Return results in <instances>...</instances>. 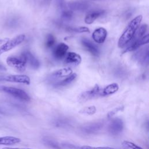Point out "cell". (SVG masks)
<instances>
[{"label": "cell", "instance_id": "6da1fadb", "mask_svg": "<svg viewBox=\"0 0 149 149\" xmlns=\"http://www.w3.org/2000/svg\"><path fill=\"white\" fill-rule=\"evenodd\" d=\"M142 19V15H139L130 21L118 40V45L119 48H122L129 43L137 30Z\"/></svg>", "mask_w": 149, "mask_h": 149}, {"label": "cell", "instance_id": "7a4b0ae2", "mask_svg": "<svg viewBox=\"0 0 149 149\" xmlns=\"http://www.w3.org/2000/svg\"><path fill=\"white\" fill-rule=\"evenodd\" d=\"M0 90L21 101L26 102L30 101V96L27 94V93L22 89L12 87L0 86Z\"/></svg>", "mask_w": 149, "mask_h": 149}, {"label": "cell", "instance_id": "3957f363", "mask_svg": "<svg viewBox=\"0 0 149 149\" xmlns=\"http://www.w3.org/2000/svg\"><path fill=\"white\" fill-rule=\"evenodd\" d=\"M25 37L24 34H20L12 39H9L8 41L5 42L0 46V55L21 44L24 40Z\"/></svg>", "mask_w": 149, "mask_h": 149}, {"label": "cell", "instance_id": "277c9868", "mask_svg": "<svg viewBox=\"0 0 149 149\" xmlns=\"http://www.w3.org/2000/svg\"><path fill=\"white\" fill-rule=\"evenodd\" d=\"M7 64L17 70L23 72L26 69V61L24 55L22 54L19 57L9 56L6 59Z\"/></svg>", "mask_w": 149, "mask_h": 149}, {"label": "cell", "instance_id": "5b68a950", "mask_svg": "<svg viewBox=\"0 0 149 149\" xmlns=\"http://www.w3.org/2000/svg\"><path fill=\"white\" fill-rule=\"evenodd\" d=\"M101 91L102 89L100 87L96 84L91 90L81 93L78 97V100L80 102H83L96 97H101Z\"/></svg>", "mask_w": 149, "mask_h": 149}, {"label": "cell", "instance_id": "8992f818", "mask_svg": "<svg viewBox=\"0 0 149 149\" xmlns=\"http://www.w3.org/2000/svg\"><path fill=\"white\" fill-rule=\"evenodd\" d=\"M0 81H8L29 84L30 83V79L29 76L24 74H8L0 76Z\"/></svg>", "mask_w": 149, "mask_h": 149}, {"label": "cell", "instance_id": "52a82bcc", "mask_svg": "<svg viewBox=\"0 0 149 149\" xmlns=\"http://www.w3.org/2000/svg\"><path fill=\"white\" fill-rule=\"evenodd\" d=\"M104 127V122L101 121H97L91 123H89L87 125L83 126L81 128V130L85 134H94Z\"/></svg>", "mask_w": 149, "mask_h": 149}, {"label": "cell", "instance_id": "ba28073f", "mask_svg": "<svg viewBox=\"0 0 149 149\" xmlns=\"http://www.w3.org/2000/svg\"><path fill=\"white\" fill-rule=\"evenodd\" d=\"M123 122L120 118H115L109 123L108 130L109 133L113 136L118 135L121 133L123 129Z\"/></svg>", "mask_w": 149, "mask_h": 149}, {"label": "cell", "instance_id": "9c48e42d", "mask_svg": "<svg viewBox=\"0 0 149 149\" xmlns=\"http://www.w3.org/2000/svg\"><path fill=\"white\" fill-rule=\"evenodd\" d=\"M149 41V35L146 34V36H143L141 38L133 41L131 43H130V45L129 47L125 50L123 53L127 52H130V51H134L137 49H138L140 47H141L143 45L148 44Z\"/></svg>", "mask_w": 149, "mask_h": 149}, {"label": "cell", "instance_id": "30bf717a", "mask_svg": "<svg viewBox=\"0 0 149 149\" xmlns=\"http://www.w3.org/2000/svg\"><path fill=\"white\" fill-rule=\"evenodd\" d=\"M107 36V31L104 27H99L95 29L92 34L94 41L98 44L103 43Z\"/></svg>", "mask_w": 149, "mask_h": 149}, {"label": "cell", "instance_id": "8fae6325", "mask_svg": "<svg viewBox=\"0 0 149 149\" xmlns=\"http://www.w3.org/2000/svg\"><path fill=\"white\" fill-rule=\"evenodd\" d=\"M81 62V58L80 55L76 52H68L65 57L64 61L65 63L68 65H71L73 66H77L79 65Z\"/></svg>", "mask_w": 149, "mask_h": 149}, {"label": "cell", "instance_id": "7c38bea8", "mask_svg": "<svg viewBox=\"0 0 149 149\" xmlns=\"http://www.w3.org/2000/svg\"><path fill=\"white\" fill-rule=\"evenodd\" d=\"M69 49V47L65 43L59 44L54 50V57L58 60L62 59L64 58L66 54V52Z\"/></svg>", "mask_w": 149, "mask_h": 149}, {"label": "cell", "instance_id": "4fadbf2b", "mask_svg": "<svg viewBox=\"0 0 149 149\" xmlns=\"http://www.w3.org/2000/svg\"><path fill=\"white\" fill-rule=\"evenodd\" d=\"M22 54L24 55L26 64L28 63L33 69H37L40 66V62L38 61V59L29 51H26L22 53Z\"/></svg>", "mask_w": 149, "mask_h": 149}, {"label": "cell", "instance_id": "5bb4252c", "mask_svg": "<svg viewBox=\"0 0 149 149\" xmlns=\"http://www.w3.org/2000/svg\"><path fill=\"white\" fill-rule=\"evenodd\" d=\"M105 13V11L104 10H95L90 12L86 15L84 18V22L88 24H91L97 19L102 16Z\"/></svg>", "mask_w": 149, "mask_h": 149}, {"label": "cell", "instance_id": "9a60e30c", "mask_svg": "<svg viewBox=\"0 0 149 149\" xmlns=\"http://www.w3.org/2000/svg\"><path fill=\"white\" fill-rule=\"evenodd\" d=\"M81 42L83 47L86 48V49L90 52L91 55L95 56H98L99 50L98 48L94 44L92 43L91 41L86 38H83L81 40Z\"/></svg>", "mask_w": 149, "mask_h": 149}, {"label": "cell", "instance_id": "2e32d148", "mask_svg": "<svg viewBox=\"0 0 149 149\" xmlns=\"http://www.w3.org/2000/svg\"><path fill=\"white\" fill-rule=\"evenodd\" d=\"M119 90V85L116 83H113L107 86L105 88L102 89L101 91V97L108 96L111 94H114Z\"/></svg>", "mask_w": 149, "mask_h": 149}, {"label": "cell", "instance_id": "e0dca14e", "mask_svg": "<svg viewBox=\"0 0 149 149\" xmlns=\"http://www.w3.org/2000/svg\"><path fill=\"white\" fill-rule=\"evenodd\" d=\"M20 141L21 140L19 138L13 136L0 137V145L10 146L19 143Z\"/></svg>", "mask_w": 149, "mask_h": 149}, {"label": "cell", "instance_id": "ac0fdd59", "mask_svg": "<svg viewBox=\"0 0 149 149\" xmlns=\"http://www.w3.org/2000/svg\"><path fill=\"white\" fill-rule=\"evenodd\" d=\"M148 48H146L145 49L140 50L136 54L135 58L137 59L139 62L141 63H145L148 62Z\"/></svg>", "mask_w": 149, "mask_h": 149}, {"label": "cell", "instance_id": "d6986e66", "mask_svg": "<svg viewBox=\"0 0 149 149\" xmlns=\"http://www.w3.org/2000/svg\"><path fill=\"white\" fill-rule=\"evenodd\" d=\"M71 74H72V69H70V68H65L54 72L51 74V78L56 79L63 77L65 76H69Z\"/></svg>", "mask_w": 149, "mask_h": 149}, {"label": "cell", "instance_id": "ffe728a7", "mask_svg": "<svg viewBox=\"0 0 149 149\" xmlns=\"http://www.w3.org/2000/svg\"><path fill=\"white\" fill-rule=\"evenodd\" d=\"M147 27H148V26H147V24H146L141 25L140 26V27L139 29V30L136 31V33L134 34L133 37L132 38L131 41L129 42V43L135 41L141 38V37H143L144 34L146 33V32L147 30Z\"/></svg>", "mask_w": 149, "mask_h": 149}, {"label": "cell", "instance_id": "44dd1931", "mask_svg": "<svg viewBox=\"0 0 149 149\" xmlns=\"http://www.w3.org/2000/svg\"><path fill=\"white\" fill-rule=\"evenodd\" d=\"M53 124L54 126L56 127H66L70 126V120L66 118H59L58 119H56L54 122Z\"/></svg>", "mask_w": 149, "mask_h": 149}, {"label": "cell", "instance_id": "7402d4cb", "mask_svg": "<svg viewBox=\"0 0 149 149\" xmlns=\"http://www.w3.org/2000/svg\"><path fill=\"white\" fill-rule=\"evenodd\" d=\"M77 77V74L76 73H72L69 76H68L66 78L63 79V80L59 81L58 83L55 84L56 86H65L69 83H70L72 81H73L76 77Z\"/></svg>", "mask_w": 149, "mask_h": 149}, {"label": "cell", "instance_id": "603a6c76", "mask_svg": "<svg viewBox=\"0 0 149 149\" xmlns=\"http://www.w3.org/2000/svg\"><path fill=\"white\" fill-rule=\"evenodd\" d=\"M97 109L95 106H89V107H86L81 109H80L79 112L81 114H84V115H92L94 114L96 112Z\"/></svg>", "mask_w": 149, "mask_h": 149}, {"label": "cell", "instance_id": "cb8c5ba5", "mask_svg": "<svg viewBox=\"0 0 149 149\" xmlns=\"http://www.w3.org/2000/svg\"><path fill=\"white\" fill-rule=\"evenodd\" d=\"M69 6H70L71 8L75 10H84L87 8L88 5L84 2L79 1L72 3Z\"/></svg>", "mask_w": 149, "mask_h": 149}, {"label": "cell", "instance_id": "d4e9b609", "mask_svg": "<svg viewBox=\"0 0 149 149\" xmlns=\"http://www.w3.org/2000/svg\"><path fill=\"white\" fill-rule=\"evenodd\" d=\"M56 40L54 36L51 34H48L46 37V40L45 42V45L47 48H51L55 43Z\"/></svg>", "mask_w": 149, "mask_h": 149}, {"label": "cell", "instance_id": "484cf974", "mask_svg": "<svg viewBox=\"0 0 149 149\" xmlns=\"http://www.w3.org/2000/svg\"><path fill=\"white\" fill-rule=\"evenodd\" d=\"M122 146L125 149H143L141 147L129 141H123Z\"/></svg>", "mask_w": 149, "mask_h": 149}, {"label": "cell", "instance_id": "4316f807", "mask_svg": "<svg viewBox=\"0 0 149 149\" xmlns=\"http://www.w3.org/2000/svg\"><path fill=\"white\" fill-rule=\"evenodd\" d=\"M68 30L71 31H74V32H77V33H85V32H90L89 29L86 27H77V28H72L69 27L68 28Z\"/></svg>", "mask_w": 149, "mask_h": 149}, {"label": "cell", "instance_id": "83f0119b", "mask_svg": "<svg viewBox=\"0 0 149 149\" xmlns=\"http://www.w3.org/2000/svg\"><path fill=\"white\" fill-rule=\"evenodd\" d=\"M62 17L64 19H70L73 16V12L71 10H65L62 13Z\"/></svg>", "mask_w": 149, "mask_h": 149}, {"label": "cell", "instance_id": "f1b7e54d", "mask_svg": "<svg viewBox=\"0 0 149 149\" xmlns=\"http://www.w3.org/2000/svg\"><path fill=\"white\" fill-rule=\"evenodd\" d=\"M123 109V107H117L116 108H115L114 109L112 110L111 111H110L108 113V118H111L112 116H113L114 115H115L117 112H118L120 111H122Z\"/></svg>", "mask_w": 149, "mask_h": 149}, {"label": "cell", "instance_id": "f546056e", "mask_svg": "<svg viewBox=\"0 0 149 149\" xmlns=\"http://www.w3.org/2000/svg\"><path fill=\"white\" fill-rule=\"evenodd\" d=\"M81 149H115L113 148L109 147H91L88 146H84L81 147Z\"/></svg>", "mask_w": 149, "mask_h": 149}, {"label": "cell", "instance_id": "4dcf8cb0", "mask_svg": "<svg viewBox=\"0 0 149 149\" xmlns=\"http://www.w3.org/2000/svg\"><path fill=\"white\" fill-rule=\"evenodd\" d=\"M46 143L48 144V145H49L51 147H54H54L56 148H58V146L57 144H56L54 141H53L52 140H51L50 139L49 140L47 139L46 140Z\"/></svg>", "mask_w": 149, "mask_h": 149}, {"label": "cell", "instance_id": "1f68e13d", "mask_svg": "<svg viewBox=\"0 0 149 149\" xmlns=\"http://www.w3.org/2000/svg\"><path fill=\"white\" fill-rule=\"evenodd\" d=\"M6 70V67L3 64L0 63V70Z\"/></svg>", "mask_w": 149, "mask_h": 149}, {"label": "cell", "instance_id": "d6a6232c", "mask_svg": "<svg viewBox=\"0 0 149 149\" xmlns=\"http://www.w3.org/2000/svg\"><path fill=\"white\" fill-rule=\"evenodd\" d=\"M2 149H31V148H12V147H4Z\"/></svg>", "mask_w": 149, "mask_h": 149}]
</instances>
